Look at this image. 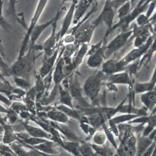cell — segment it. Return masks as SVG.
Here are the masks:
<instances>
[{"label": "cell", "instance_id": "28", "mask_svg": "<svg viewBox=\"0 0 156 156\" xmlns=\"http://www.w3.org/2000/svg\"><path fill=\"white\" fill-rule=\"evenodd\" d=\"M0 71L4 77L11 76L9 67L5 62L4 58L1 57V55H0Z\"/></svg>", "mask_w": 156, "mask_h": 156}, {"label": "cell", "instance_id": "30", "mask_svg": "<svg viewBox=\"0 0 156 156\" xmlns=\"http://www.w3.org/2000/svg\"><path fill=\"white\" fill-rule=\"evenodd\" d=\"M10 149H12L15 152V154L18 156H30L29 155V153L25 152L20 145L15 143H12L11 144Z\"/></svg>", "mask_w": 156, "mask_h": 156}, {"label": "cell", "instance_id": "1", "mask_svg": "<svg viewBox=\"0 0 156 156\" xmlns=\"http://www.w3.org/2000/svg\"><path fill=\"white\" fill-rule=\"evenodd\" d=\"M34 51L30 45L28 51L24 56L18 57L14 63L9 67L11 76L23 78L29 82L30 73L35 64Z\"/></svg>", "mask_w": 156, "mask_h": 156}, {"label": "cell", "instance_id": "16", "mask_svg": "<svg viewBox=\"0 0 156 156\" xmlns=\"http://www.w3.org/2000/svg\"><path fill=\"white\" fill-rule=\"evenodd\" d=\"M109 82L112 84H131V81L126 72L116 73L109 75Z\"/></svg>", "mask_w": 156, "mask_h": 156}, {"label": "cell", "instance_id": "4", "mask_svg": "<svg viewBox=\"0 0 156 156\" xmlns=\"http://www.w3.org/2000/svg\"><path fill=\"white\" fill-rule=\"evenodd\" d=\"M133 35V30L123 31L104 48L105 58H109L114 53L123 47L127 43L130 37Z\"/></svg>", "mask_w": 156, "mask_h": 156}, {"label": "cell", "instance_id": "19", "mask_svg": "<svg viewBox=\"0 0 156 156\" xmlns=\"http://www.w3.org/2000/svg\"><path fill=\"white\" fill-rule=\"evenodd\" d=\"M155 75L154 74L152 80L148 83H137L135 87V91L136 93H143L153 91L155 89Z\"/></svg>", "mask_w": 156, "mask_h": 156}, {"label": "cell", "instance_id": "34", "mask_svg": "<svg viewBox=\"0 0 156 156\" xmlns=\"http://www.w3.org/2000/svg\"><path fill=\"white\" fill-rule=\"evenodd\" d=\"M0 112H4V113H7L8 112V109H7L2 107H1L0 105Z\"/></svg>", "mask_w": 156, "mask_h": 156}, {"label": "cell", "instance_id": "10", "mask_svg": "<svg viewBox=\"0 0 156 156\" xmlns=\"http://www.w3.org/2000/svg\"><path fill=\"white\" fill-rule=\"evenodd\" d=\"M88 49V44H83L80 49L78 50L77 55L71 60V63L69 66H64L63 70L64 74L66 76L67 74H70L74 71L80 63L82 62L83 58L84 57L85 54L87 52Z\"/></svg>", "mask_w": 156, "mask_h": 156}, {"label": "cell", "instance_id": "15", "mask_svg": "<svg viewBox=\"0 0 156 156\" xmlns=\"http://www.w3.org/2000/svg\"><path fill=\"white\" fill-rule=\"evenodd\" d=\"M56 17L50 20L49 21L45 23L41 24V25H36L34 29H33L30 36V45L34 46L35 45L36 41L38 39L39 36L42 34L43 32L49 26L52 25V23L54 22L55 20Z\"/></svg>", "mask_w": 156, "mask_h": 156}, {"label": "cell", "instance_id": "25", "mask_svg": "<svg viewBox=\"0 0 156 156\" xmlns=\"http://www.w3.org/2000/svg\"><path fill=\"white\" fill-rule=\"evenodd\" d=\"M131 8V4L130 1L126 2L124 5L121 7L118 10V18L120 19V21L123 19L125 16L128 15L130 12V10Z\"/></svg>", "mask_w": 156, "mask_h": 156}, {"label": "cell", "instance_id": "7", "mask_svg": "<svg viewBox=\"0 0 156 156\" xmlns=\"http://www.w3.org/2000/svg\"><path fill=\"white\" fill-rule=\"evenodd\" d=\"M153 41H153L152 37L150 36L149 37L147 42L145 43L143 46L141 47L132 50L125 57L119 60L120 62L123 66L126 67L127 64L130 63V62L135 61L136 60L141 57L142 55H143L144 53H146L147 50L149 49V48L151 46Z\"/></svg>", "mask_w": 156, "mask_h": 156}, {"label": "cell", "instance_id": "31", "mask_svg": "<svg viewBox=\"0 0 156 156\" xmlns=\"http://www.w3.org/2000/svg\"><path fill=\"white\" fill-rule=\"evenodd\" d=\"M0 101L5 103L7 106L9 107L11 105V101L9 99H8L6 97H5L4 96H3L2 95H1V94H0Z\"/></svg>", "mask_w": 156, "mask_h": 156}, {"label": "cell", "instance_id": "6", "mask_svg": "<svg viewBox=\"0 0 156 156\" xmlns=\"http://www.w3.org/2000/svg\"><path fill=\"white\" fill-rule=\"evenodd\" d=\"M95 28L89 20L82 24L74 32V36L76 42L87 44L91 39L92 33Z\"/></svg>", "mask_w": 156, "mask_h": 156}, {"label": "cell", "instance_id": "20", "mask_svg": "<svg viewBox=\"0 0 156 156\" xmlns=\"http://www.w3.org/2000/svg\"><path fill=\"white\" fill-rule=\"evenodd\" d=\"M155 89L153 91L146 92L141 95L142 102L149 108H151L156 105V95Z\"/></svg>", "mask_w": 156, "mask_h": 156}, {"label": "cell", "instance_id": "26", "mask_svg": "<svg viewBox=\"0 0 156 156\" xmlns=\"http://www.w3.org/2000/svg\"><path fill=\"white\" fill-rule=\"evenodd\" d=\"M48 116L50 118L56 120V121H60L62 122H65L67 120V118L66 115L63 113L62 111H51L48 114Z\"/></svg>", "mask_w": 156, "mask_h": 156}, {"label": "cell", "instance_id": "24", "mask_svg": "<svg viewBox=\"0 0 156 156\" xmlns=\"http://www.w3.org/2000/svg\"><path fill=\"white\" fill-rule=\"evenodd\" d=\"M14 88V87L11 85L8 81L3 82L0 80V93L5 94L9 98L11 95Z\"/></svg>", "mask_w": 156, "mask_h": 156}, {"label": "cell", "instance_id": "11", "mask_svg": "<svg viewBox=\"0 0 156 156\" xmlns=\"http://www.w3.org/2000/svg\"><path fill=\"white\" fill-rule=\"evenodd\" d=\"M125 67L119 60H109L102 64L101 71L104 74L112 75L125 70Z\"/></svg>", "mask_w": 156, "mask_h": 156}, {"label": "cell", "instance_id": "17", "mask_svg": "<svg viewBox=\"0 0 156 156\" xmlns=\"http://www.w3.org/2000/svg\"><path fill=\"white\" fill-rule=\"evenodd\" d=\"M92 1H80L78 2L75 9V12L74 14V23H76V22L79 21L82 16L84 14L86 9L89 7V5L92 3Z\"/></svg>", "mask_w": 156, "mask_h": 156}, {"label": "cell", "instance_id": "2", "mask_svg": "<svg viewBox=\"0 0 156 156\" xmlns=\"http://www.w3.org/2000/svg\"><path fill=\"white\" fill-rule=\"evenodd\" d=\"M115 6V5H114L113 1H106L101 13L94 21L91 22V24L95 28L101 23L105 24L107 27V31L104 39L111 32L114 28Z\"/></svg>", "mask_w": 156, "mask_h": 156}, {"label": "cell", "instance_id": "33", "mask_svg": "<svg viewBox=\"0 0 156 156\" xmlns=\"http://www.w3.org/2000/svg\"><path fill=\"white\" fill-rule=\"evenodd\" d=\"M74 41H75V37L74 35H72L68 36L64 38V42L68 44H71V43L73 42Z\"/></svg>", "mask_w": 156, "mask_h": 156}, {"label": "cell", "instance_id": "13", "mask_svg": "<svg viewBox=\"0 0 156 156\" xmlns=\"http://www.w3.org/2000/svg\"><path fill=\"white\" fill-rule=\"evenodd\" d=\"M64 50V48H63V50H62L60 53V57L57 60V63L54 70L53 80L55 83V87L56 88H58V87L60 85L61 82L66 77L64 74V70H63L64 62L63 58L61 57L62 54L63 53Z\"/></svg>", "mask_w": 156, "mask_h": 156}, {"label": "cell", "instance_id": "12", "mask_svg": "<svg viewBox=\"0 0 156 156\" xmlns=\"http://www.w3.org/2000/svg\"><path fill=\"white\" fill-rule=\"evenodd\" d=\"M77 2H78V1H75L72 2L71 6L69 8L67 13L66 14V15L64 17V20L63 22L62 27L61 29V30L59 32L60 39H62L63 37L66 34V33L68 32L69 29L71 26V23L73 20L76 6Z\"/></svg>", "mask_w": 156, "mask_h": 156}, {"label": "cell", "instance_id": "22", "mask_svg": "<svg viewBox=\"0 0 156 156\" xmlns=\"http://www.w3.org/2000/svg\"><path fill=\"white\" fill-rule=\"evenodd\" d=\"M34 87L36 92V98L37 101H39L43 95L45 89L43 83V80L39 74L36 77V85Z\"/></svg>", "mask_w": 156, "mask_h": 156}, {"label": "cell", "instance_id": "14", "mask_svg": "<svg viewBox=\"0 0 156 156\" xmlns=\"http://www.w3.org/2000/svg\"><path fill=\"white\" fill-rule=\"evenodd\" d=\"M104 47H101L90 56L87 61V65L91 68H97L103 64L105 59L104 56Z\"/></svg>", "mask_w": 156, "mask_h": 156}, {"label": "cell", "instance_id": "21", "mask_svg": "<svg viewBox=\"0 0 156 156\" xmlns=\"http://www.w3.org/2000/svg\"><path fill=\"white\" fill-rule=\"evenodd\" d=\"M58 92L60 94V102L61 104L73 108L72 105V97L68 90H64L61 85L58 87Z\"/></svg>", "mask_w": 156, "mask_h": 156}, {"label": "cell", "instance_id": "9", "mask_svg": "<svg viewBox=\"0 0 156 156\" xmlns=\"http://www.w3.org/2000/svg\"><path fill=\"white\" fill-rule=\"evenodd\" d=\"M61 43H62L61 41L58 43V44L55 51H54L53 54L51 56L47 57L44 60L42 66L39 70V75L41 76V77L42 80L46 76H47L50 72L53 71V67L55 64L56 60H57V55L58 53Z\"/></svg>", "mask_w": 156, "mask_h": 156}, {"label": "cell", "instance_id": "8", "mask_svg": "<svg viewBox=\"0 0 156 156\" xmlns=\"http://www.w3.org/2000/svg\"><path fill=\"white\" fill-rule=\"evenodd\" d=\"M61 14V12L59 11L57 15L55 16L56 18L54 22L52 23V31L51 34L49 37V38L45 41V42L43 43L42 46V50L44 51L45 55L47 57L51 56L56 48H55L56 43L57 41V37L56 35V28H57V22L58 17Z\"/></svg>", "mask_w": 156, "mask_h": 156}, {"label": "cell", "instance_id": "23", "mask_svg": "<svg viewBox=\"0 0 156 156\" xmlns=\"http://www.w3.org/2000/svg\"><path fill=\"white\" fill-rule=\"evenodd\" d=\"M22 124H23V126H24V128L27 129V130L28 131L29 133L34 137H43L46 136V135H47L44 131H43L42 130H41L39 128L30 126L23 123H22Z\"/></svg>", "mask_w": 156, "mask_h": 156}, {"label": "cell", "instance_id": "35", "mask_svg": "<svg viewBox=\"0 0 156 156\" xmlns=\"http://www.w3.org/2000/svg\"><path fill=\"white\" fill-rule=\"evenodd\" d=\"M0 80L2 81H3V82H5V81H7V80H5V77H4L2 76V74H1V71H0Z\"/></svg>", "mask_w": 156, "mask_h": 156}, {"label": "cell", "instance_id": "18", "mask_svg": "<svg viewBox=\"0 0 156 156\" xmlns=\"http://www.w3.org/2000/svg\"><path fill=\"white\" fill-rule=\"evenodd\" d=\"M69 92H70L71 95V97L74 98L75 99H78V101H80L82 104H86L88 105V104L85 101L84 99L82 97L81 92V88L80 87V85L77 83V81L76 82V80L71 82L70 84L69 85Z\"/></svg>", "mask_w": 156, "mask_h": 156}, {"label": "cell", "instance_id": "5", "mask_svg": "<svg viewBox=\"0 0 156 156\" xmlns=\"http://www.w3.org/2000/svg\"><path fill=\"white\" fill-rule=\"evenodd\" d=\"M47 3H48L47 1H40L39 2L38 5L36 9L35 12L34 14L33 18L31 20L30 25L27 29V33L23 38L22 43L21 47V49L20 51L18 57H21L25 55V51L27 50V46L28 44V43L30 40V34H31L33 29L35 28V27L37 25V22L38 21L41 15H42V13L44 8L46 7Z\"/></svg>", "mask_w": 156, "mask_h": 156}, {"label": "cell", "instance_id": "29", "mask_svg": "<svg viewBox=\"0 0 156 156\" xmlns=\"http://www.w3.org/2000/svg\"><path fill=\"white\" fill-rule=\"evenodd\" d=\"M2 4H3V1H0V26L4 30H7L11 28V27L9 23L8 22L7 20L2 15Z\"/></svg>", "mask_w": 156, "mask_h": 156}, {"label": "cell", "instance_id": "3", "mask_svg": "<svg viewBox=\"0 0 156 156\" xmlns=\"http://www.w3.org/2000/svg\"><path fill=\"white\" fill-rule=\"evenodd\" d=\"M104 76L105 74L101 70L97 71L86 80L83 91L89 99L94 100L97 97Z\"/></svg>", "mask_w": 156, "mask_h": 156}, {"label": "cell", "instance_id": "27", "mask_svg": "<svg viewBox=\"0 0 156 156\" xmlns=\"http://www.w3.org/2000/svg\"><path fill=\"white\" fill-rule=\"evenodd\" d=\"M15 84L22 90H29L31 88V85L30 82L23 78L14 77Z\"/></svg>", "mask_w": 156, "mask_h": 156}, {"label": "cell", "instance_id": "32", "mask_svg": "<svg viewBox=\"0 0 156 156\" xmlns=\"http://www.w3.org/2000/svg\"><path fill=\"white\" fill-rule=\"evenodd\" d=\"M0 55L3 58H5V50H4V48L2 44V40L0 37Z\"/></svg>", "mask_w": 156, "mask_h": 156}]
</instances>
